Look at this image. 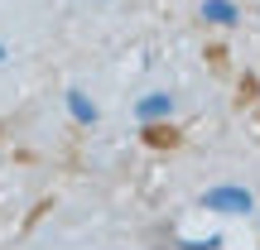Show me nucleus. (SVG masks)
<instances>
[{"label": "nucleus", "instance_id": "f257e3e1", "mask_svg": "<svg viewBox=\"0 0 260 250\" xmlns=\"http://www.w3.org/2000/svg\"><path fill=\"white\" fill-rule=\"evenodd\" d=\"M149 145H178V135H174V130H169V125H149Z\"/></svg>", "mask_w": 260, "mask_h": 250}]
</instances>
